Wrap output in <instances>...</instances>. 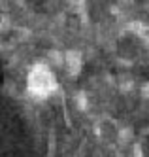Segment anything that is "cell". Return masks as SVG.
<instances>
[{
  "instance_id": "obj_1",
  "label": "cell",
  "mask_w": 149,
  "mask_h": 157,
  "mask_svg": "<svg viewBox=\"0 0 149 157\" xmlns=\"http://www.w3.org/2000/svg\"><path fill=\"white\" fill-rule=\"evenodd\" d=\"M53 87H55V82L49 70L45 66H36L30 76V89H34L36 93H47Z\"/></svg>"
},
{
  "instance_id": "obj_2",
  "label": "cell",
  "mask_w": 149,
  "mask_h": 157,
  "mask_svg": "<svg viewBox=\"0 0 149 157\" xmlns=\"http://www.w3.org/2000/svg\"><path fill=\"white\" fill-rule=\"evenodd\" d=\"M66 61H68V70H70L72 74H76L77 70H79V55L76 53V51H72V53H68V57H66Z\"/></svg>"
},
{
  "instance_id": "obj_3",
  "label": "cell",
  "mask_w": 149,
  "mask_h": 157,
  "mask_svg": "<svg viewBox=\"0 0 149 157\" xmlns=\"http://www.w3.org/2000/svg\"><path fill=\"white\" fill-rule=\"evenodd\" d=\"M119 138H121V142H129V138H132V131H130V129L121 131V132H119Z\"/></svg>"
},
{
  "instance_id": "obj_4",
  "label": "cell",
  "mask_w": 149,
  "mask_h": 157,
  "mask_svg": "<svg viewBox=\"0 0 149 157\" xmlns=\"http://www.w3.org/2000/svg\"><path fill=\"white\" fill-rule=\"evenodd\" d=\"M142 93H143V97H145V98H149V82L142 87Z\"/></svg>"
},
{
  "instance_id": "obj_5",
  "label": "cell",
  "mask_w": 149,
  "mask_h": 157,
  "mask_svg": "<svg viewBox=\"0 0 149 157\" xmlns=\"http://www.w3.org/2000/svg\"><path fill=\"white\" fill-rule=\"evenodd\" d=\"M134 157H143V153H142V148H140V146H134Z\"/></svg>"
},
{
  "instance_id": "obj_6",
  "label": "cell",
  "mask_w": 149,
  "mask_h": 157,
  "mask_svg": "<svg viewBox=\"0 0 149 157\" xmlns=\"http://www.w3.org/2000/svg\"><path fill=\"white\" fill-rule=\"evenodd\" d=\"M119 2H125V4H127V2H132V0H119Z\"/></svg>"
}]
</instances>
